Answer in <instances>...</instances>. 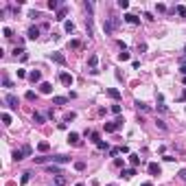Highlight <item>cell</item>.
Here are the masks:
<instances>
[{
  "instance_id": "cell-1",
  "label": "cell",
  "mask_w": 186,
  "mask_h": 186,
  "mask_svg": "<svg viewBox=\"0 0 186 186\" xmlns=\"http://www.w3.org/2000/svg\"><path fill=\"white\" fill-rule=\"evenodd\" d=\"M118 24H121V20H118V18H107L105 22H103V31H105V35H112L114 31L118 29Z\"/></svg>"
},
{
  "instance_id": "cell-2",
  "label": "cell",
  "mask_w": 186,
  "mask_h": 186,
  "mask_svg": "<svg viewBox=\"0 0 186 186\" xmlns=\"http://www.w3.org/2000/svg\"><path fill=\"white\" fill-rule=\"evenodd\" d=\"M123 123H125V121H123L121 116H118L116 121H112V123H105V132H107V134H114V132H118V129L123 127Z\"/></svg>"
},
{
  "instance_id": "cell-3",
  "label": "cell",
  "mask_w": 186,
  "mask_h": 186,
  "mask_svg": "<svg viewBox=\"0 0 186 186\" xmlns=\"http://www.w3.org/2000/svg\"><path fill=\"white\" fill-rule=\"evenodd\" d=\"M5 103L9 105L11 110H18V105H20V99L15 96V94H7V96H5Z\"/></svg>"
},
{
  "instance_id": "cell-4",
  "label": "cell",
  "mask_w": 186,
  "mask_h": 186,
  "mask_svg": "<svg viewBox=\"0 0 186 186\" xmlns=\"http://www.w3.org/2000/svg\"><path fill=\"white\" fill-rule=\"evenodd\" d=\"M59 81H61L64 85H68V88H70V85L74 83V77H72L70 72H61V74H59Z\"/></svg>"
},
{
  "instance_id": "cell-5",
  "label": "cell",
  "mask_w": 186,
  "mask_h": 186,
  "mask_svg": "<svg viewBox=\"0 0 186 186\" xmlns=\"http://www.w3.org/2000/svg\"><path fill=\"white\" fill-rule=\"evenodd\" d=\"M68 145H72V147H81V138H79V134H74V132L68 134Z\"/></svg>"
},
{
  "instance_id": "cell-6",
  "label": "cell",
  "mask_w": 186,
  "mask_h": 186,
  "mask_svg": "<svg viewBox=\"0 0 186 186\" xmlns=\"http://www.w3.org/2000/svg\"><path fill=\"white\" fill-rule=\"evenodd\" d=\"M147 171H149V175H160V173H162V169H160V164H158V162H149Z\"/></svg>"
},
{
  "instance_id": "cell-7",
  "label": "cell",
  "mask_w": 186,
  "mask_h": 186,
  "mask_svg": "<svg viewBox=\"0 0 186 186\" xmlns=\"http://www.w3.org/2000/svg\"><path fill=\"white\" fill-rule=\"evenodd\" d=\"M50 59H53L55 64H59V66H66V57L61 53H50Z\"/></svg>"
},
{
  "instance_id": "cell-8",
  "label": "cell",
  "mask_w": 186,
  "mask_h": 186,
  "mask_svg": "<svg viewBox=\"0 0 186 186\" xmlns=\"http://www.w3.org/2000/svg\"><path fill=\"white\" fill-rule=\"evenodd\" d=\"M29 81L31 83H39V81H42V72H39V70H31L29 72Z\"/></svg>"
},
{
  "instance_id": "cell-9",
  "label": "cell",
  "mask_w": 186,
  "mask_h": 186,
  "mask_svg": "<svg viewBox=\"0 0 186 186\" xmlns=\"http://www.w3.org/2000/svg\"><path fill=\"white\" fill-rule=\"evenodd\" d=\"M125 22H127V24H132V26H138V24H140V18H138V15H134V13H127V15H125Z\"/></svg>"
},
{
  "instance_id": "cell-10",
  "label": "cell",
  "mask_w": 186,
  "mask_h": 186,
  "mask_svg": "<svg viewBox=\"0 0 186 186\" xmlns=\"http://www.w3.org/2000/svg\"><path fill=\"white\" fill-rule=\"evenodd\" d=\"M66 13H68V7H61V9L55 13L53 20H57V22H64V20H66Z\"/></svg>"
},
{
  "instance_id": "cell-11",
  "label": "cell",
  "mask_w": 186,
  "mask_h": 186,
  "mask_svg": "<svg viewBox=\"0 0 186 186\" xmlns=\"http://www.w3.org/2000/svg\"><path fill=\"white\" fill-rule=\"evenodd\" d=\"M39 92H42V94H50V92H53V83L42 81V83H39Z\"/></svg>"
},
{
  "instance_id": "cell-12",
  "label": "cell",
  "mask_w": 186,
  "mask_h": 186,
  "mask_svg": "<svg viewBox=\"0 0 186 186\" xmlns=\"http://www.w3.org/2000/svg\"><path fill=\"white\" fill-rule=\"evenodd\" d=\"M107 96L110 99H114V101H121V90H116V88H107Z\"/></svg>"
},
{
  "instance_id": "cell-13",
  "label": "cell",
  "mask_w": 186,
  "mask_h": 186,
  "mask_svg": "<svg viewBox=\"0 0 186 186\" xmlns=\"http://www.w3.org/2000/svg\"><path fill=\"white\" fill-rule=\"evenodd\" d=\"M50 162L53 164H66V162H70V156H55L50 158Z\"/></svg>"
},
{
  "instance_id": "cell-14",
  "label": "cell",
  "mask_w": 186,
  "mask_h": 186,
  "mask_svg": "<svg viewBox=\"0 0 186 186\" xmlns=\"http://www.w3.org/2000/svg\"><path fill=\"white\" fill-rule=\"evenodd\" d=\"M96 64H99V57L92 53V55L88 57V66H90V70H99V68H96Z\"/></svg>"
},
{
  "instance_id": "cell-15",
  "label": "cell",
  "mask_w": 186,
  "mask_h": 186,
  "mask_svg": "<svg viewBox=\"0 0 186 186\" xmlns=\"http://www.w3.org/2000/svg\"><path fill=\"white\" fill-rule=\"evenodd\" d=\"M26 37H29V39H37L39 37V26H31L29 33H26Z\"/></svg>"
},
{
  "instance_id": "cell-16",
  "label": "cell",
  "mask_w": 186,
  "mask_h": 186,
  "mask_svg": "<svg viewBox=\"0 0 186 186\" xmlns=\"http://www.w3.org/2000/svg\"><path fill=\"white\" fill-rule=\"evenodd\" d=\"M125 180H132L134 175H136V169H123V173H121Z\"/></svg>"
},
{
  "instance_id": "cell-17",
  "label": "cell",
  "mask_w": 186,
  "mask_h": 186,
  "mask_svg": "<svg viewBox=\"0 0 186 186\" xmlns=\"http://www.w3.org/2000/svg\"><path fill=\"white\" fill-rule=\"evenodd\" d=\"M46 118H44V114H39V112H33V123L35 125H42Z\"/></svg>"
},
{
  "instance_id": "cell-18",
  "label": "cell",
  "mask_w": 186,
  "mask_h": 186,
  "mask_svg": "<svg viewBox=\"0 0 186 186\" xmlns=\"http://www.w3.org/2000/svg\"><path fill=\"white\" fill-rule=\"evenodd\" d=\"M68 96H53V105H66Z\"/></svg>"
},
{
  "instance_id": "cell-19",
  "label": "cell",
  "mask_w": 186,
  "mask_h": 186,
  "mask_svg": "<svg viewBox=\"0 0 186 186\" xmlns=\"http://www.w3.org/2000/svg\"><path fill=\"white\" fill-rule=\"evenodd\" d=\"M37 149H39V151H42V153H46V151H48V149H50V145H48V142H46V140H42V142H39V145H37Z\"/></svg>"
},
{
  "instance_id": "cell-20",
  "label": "cell",
  "mask_w": 186,
  "mask_h": 186,
  "mask_svg": "<svg viewBox=\"0 0 186 186\" xmlns=\"http://www.w3.org/2000/svg\"><path fill=\"white\" fill-rule=\"evenodd\" d=\"M13 160H15V162L24 160V153H22V149H15V151H13Z\"/></svg>"
},
{
  "instance_id": "cell-21",
  "label": "cell",
  "mask_w": 186,
  "mask_h": 186,
  "mask_svg": "<svg viewBox=\"0 0 186 186\" xmlns=\"http://www.w3.org/2000/svg\"><path fill=\"white\" fill-rule=\"evenodd\" d=\"M48 173H55V175H64V173H61V169H59L57 164H50V167H48Z\"/></svg>"
},
{
  "instance_id": "cell-22",
  "label": "cell",
  "mask_w": 186,
  "mask_h": 186,
  "mask_svg": "<svg viewBox=\"0 0 186 186\" xmlns=\"http://www.w3.org/2000/svg\"><path fill=\"white\" fill-rule=\"evenodd\" d=\"M136 110H138V112H149V105H145V103L136 101Z\"/></svg>"
},
{
  "instance_id": "cell-23",
  "label": "cell",
  "mask_w": 186,
  "mask_h": 186,
  "mask_svg": "<svg viewBox=\"0 0 186 186\" xmlns=\"http://www.w3.org/2000/svg\"><path fill=\"white\" fill-rule=\"evenodd\" d=\"M129 162H132V164H134V169H136L138 164H140V158H138L136 153H132V156H129Z\"/></svg>"
},
{
  "instance_id": "cell-24",
  "label": "cell",
  "mask_w": 186,
  "mask_h": 186,
  "mask_svg": "<svg viewBox=\"0 0 186 186\" xmlns=\"http://www.w3.org/2000/svg\"><path fill=\"white\" fill-rule=\"evenodd\" d=\"M48 9H50V11H55V9L59 11L61 7H59V2H57V0H48Z\"/></svg>"
},
{
  "instance_id": "cell-25",
  "label": "cell",
  "mask_w": 186,
  "mask_h": 186,
  "mask_svg": "<svg viewBox=\"0 0 186 186\" xmlns=\"http://www.w3.org/2000/svg\"><path fill=\"white\" fill-rule=\"evenodd\" d=\"M48 160H50V158H46V156H42V158H33V162H35V164H46Z\"/></svg>"
},
{
  "instance_id": "cell-26",
  "label": "cell",
  "mask_w": 186,
  "mask_h": 186,
  "mask_svg": "<svg viewBox=\"0 0 186 186\" xmlns=\"http://www.w3.org/2000/svg\"><path fill=\"white\" fill-rule=\"evenodd\" d=\"M66 184V177L64 175H57V177H55V186H64Z\"/></svg>"
},
{
  "instance_id": "cell-27",
  "label": "cell",
  "mask_w": 186,
  "mask_h": 186,
  "mask_svg": "<svg viewBox=\"0 0 186 186\" xmlns=\"http://www.w3.org/2000/svg\"><path fill=\"white\" fill-rule=\"evenodd\" d=\"M64 29L68 31V33H72V31H74V24L70 22V20H66V22H64Z\"/></svg>"
},
{
  "instance_id": "cell-28",
  "label": "cell",
  "mask_w": 186,
  "mask_h": 186,
  "mask_svg": "<svg viewBox=\"0 0 186 186\" xmlns=\"http://www.w3.org/2000/svg\"><path fill=\"white\" fill-rule=\"evenodd\" d=\"M2 35H5L7 39H11V37H13V31H11L9 26H5V29H2Z\"/></svg>"
},
{
  "instance_id": "cell-29",
  "label": "cell",
  "mask_w": 186,
  "mask_h": 186,
  "mask_svg": "<svg viewBox=\"0 0 186 186\" xmlns=\"http://www.w3.org/2000/svg\"><path fill=\"white\" fill-rule=\"evenodd\" d=\"M74 169H77V171H85V162H83V160L74 162Z\"/></svg>"
},
{
  "instance_id": "cell-30",
  "label": "cell",
  "mask_w": 186,
  "mask_h": 186,
  "mask_svg": "<svg viewBox=\"0 0 186 186\" xmlns=\"http://www.w3.org/2000/svg\"><path fill=\"white\" fill-rule=\"evenodd\" d=\"M90 138H92V142H101V136H99V132H90Z\"/></svg>"
},
{
  "instance_id": "cell-31",
  "label": "cell",
  "mask_w": 186,
  "mask_h": 186,
  "mask_svg": "<svg viewBox=\"0 0 186 186\" xmlns=\"http://www.w3.org/2000/svg\"><path fill=\"white\" fill-rule=\"evenodd\" d=\"M96 147H99V149H101V151H110V149H112V147H110V145H107V142H103V140H101V142H99Z\"/></svg>"
},
{
  "instance_id": "cell-32",
  "label": "cell",
  "mask_w": 186,
  "mask_h": 186,
  "mask_svg": "<svg viewBox=\"0 0 186 186\" xmlns=\"http://www.w3.org/2000/svg\"><path fill=\"white\" fill-rule=\"evenodd\" d=\"M31 180V173H22V177H20V184H29Z\"/></svg>"
},
{
  "instance_id": "cell-33",
  "label": "cell",
  "mask_w": 186,
  "mask_h": 186,
  "mask_svg": "<svg viewBox=\"0 0 186 186\" xmlns=\"http://www.w3.org/2000/svg\"><path fill=\"white\" fill-rule=\"evenodd\" d=\"M127 59H129V53H127V50L118 53V61H127Z\"/></svg>"
},
{
  "instance_id": "cell-34",
  "label": "cell",
  "mask_w": 186,
  "mask_h": 186,
  "mask_svg": "<svg viewBox=\"0 0 186 186\" xmlns=\"http://www.w3.org/2000/svg\"><path fill=\"white\" fill-rule=\"evenodd\" d=\"M24 96H26V101H35V99H37V94H35L33 90H29V92H26Z\"/></svg>"
},
{
  "instance_id": "cell-35",
  "label": "cell",
  "mask_w": 186,
  "mask_h": 186,
  "mask_svg": "<svg viewBox=\"0 0 186 186\" xmlns=\"http://www.w3.org/2000/svg\"><path fill=\"white\" fill-rule=\"evenodd\" d=\"M22 153H24V156H31V153H33V149H31V145H24V147H22Z\"/></svg>"
},
{
  "instance_id": "cell-36",
  "label": "cell",
  "mask_w": 186,
  "mask_h": 186,
  "mask_svg": "<svg viewBox=\"0 0 186 186\" xmlns=\"http://www.w3.org/2000/svg\"><path fill=\"white\" fill-rule=\"evenodd\" d=\"M2 123H5V125H11V116L7 112H2Z\"/></svg>"
},
{
  "instance_id": "cell-37",
  "label": "cell",
  "mask_w": 186,
  "mask_h": 186,
  "mask_svg": "<svg viewBox=\"0 0 186 186\" xmlns=\"http://www.w3.org/2000/svg\"><path fill=\"white\" fill-rule=\"evenodd\" d=\"M118 7L121 9H129V0H118Z\"/></svg>"
},
{
  "instance_id": "cell-38",
  "label": "cell",
  "mask_w": 186,
  "mask_h": 186,
  "mask_svg": "<svg viewBox=\"0 0 186 186\" xmlns=\"http://www.w3.org/2000/svg\"><path fill=\"white\" fill-rule=\"evenodd\" d=\"M114 167L123 169V167H125V160H121V158H116V160H114Z\"/></svg>"
},
{
  "instance_id": "cell-39",
  "label": "cell",
  "mask_w": 186,
  "mask_h": 186,
  "mask_svg": "<svg viewBox=\"0 0 186 186\" xmlns=\"http://www.w3.org/2000/svg\"><path fill=\"white\" fill-rule=\"evenodd\" d=\"M24 77H29V72L22 70V68H18V79H24Z\"/></svg>"
},
{
  "instance_id": "cell-40",
  "label": "cell",
  "mask_w": 186,
  "mask_h": 186,
  "mask_svg": "<svg viewBox=\"0 0 186 186\" xmlns=\"http://www.w3.org/2000/svg\"><path fill=\"white\" fill-rule=\"evenodd\" d=\"M74 118H77V114H74V112H68V114H66V123L74 121Z\"/></svg>"
},
{
  "instance_id": "cell-41",
  "label": "cell",
  "mask_w": 186,
  "mask_h": 186,
  "mask_svg": "<svg viewBox=\"0 0 186 186\" xmlns=\"http://www.w3.org/2000/svg\"><path fill=\"white\" fill-rule=\"evenodd\" d=\"M70 48H81V42H79V39H72V42H70Z\"/></svg>"
},
{
  "instance_id": "cell-42",
  "label": "cell",
  "mask_w": 186,
  "mask_h": 186,
  "mask_svg": "<svg viewBox=\"0 0 186 186\" xmlns=\"http://www.w3.org/2000/svg\"><path fill=\"white\" fill-rule=\"evenodd\" d=\"M2 85H5V88H13V83H11V81H9V79H7V77L2 79Z\"/></svg>"
},
{
  "instance_id": "cell-43",
  "label": "cell",
  "mask_w": 186,
  "mask_h": 186,
  "mask_svg": "<svg viewBox=\"0 0 186 186\" xmlns=\"http://www.w3.org/2000/svg\"><path fill=\"white\" fill-rule=\"evenodd\" d=\"M116 153H121V147H112L110 149V156H116Z\"/></svg>"
},
{
  "instance_id": "cell-44",
  "label": "cell",
  "mask_w": 186,
  "mask_h": 186,
  "mask_svg": "<svg viewBox=\"0 0 186 186\" xmlns=\"http://www.w3.org/2000/svg\"><path fill=\"white\" fill-rule=\"evenodd\" d=\"M175 11H177V13H180V15H186V7H182V5H180V7H177V9H175Z\"/></svg>"
},
{
  "instance_id": "cell-45",
  "label": "cell",
  "mask_w": 186,
  "mask_h": 186,
  "mask_svg": "<svg viewBox=\"0 0 186 186\" xmlns=\"http://www.w3.org/2000/svg\"><path fill=\"white\" fill-rule=\"evenodd\" d=\"M177 175H180V180H184V182H186V169H182V171L177 173Z\"/></svg>"
},
{
  "instance_id": "cell-46",
  "label": "cell",
  "mask_w": 186,
  "mask_h": 186,
  "mask_svg": "<svg viewBox=\"0 0 186 186\" xmlns=\"http://www.w3.org/2000/svg\"><path fill=\"white\" fill-rule=\"evenodd\" d=\"M156 9H158V13H164V11H167V7H164V5H158Z\"/></svg>"
},
{
  "instance_id": "cell-47",
  "label": "cell",
  "mask_w": 186,
  "mask_h": 186,
  "mask_svg": "<svg viewBox=\"0 0 186 186\" xmlns=\"http://www.w3.org/2000/svg\"><path fill=\"white\" fill-rule=\"evenodd\" d=\"M112 112L114 114H121V105H112Z\"/></svg>"
},
{
  "instance_id": "cell-48",
  "label": "cell",
  "mask_w": 186,
  "mask_h": 186,
  "mask_svg": "<svg viewBox=\"0 0 186 186\" xmlns=\"http://www.w3.org/2000/svg\"><path fill=\"white\" fill-rule=\"evenodd\" d=\"M180 72H182V74L186 77V66H182V68H180Z\"/></svg>"
},
{
  "instance_id": "cell-49",
  "label": "cell",
  "mask_w": 186,
  "mask_h": 186,
  "mask_svg": "<svg viewBox=\"0 0 186 186\" xmlns=\"http://www.w3.org/2000/svg\"><path fill=\"white\" fill-rule=\"evenodd\" d=\"M140 186H153V184H151V182H142Z\"/></svg>"
},
{
  "instance_id": "cell-50",
  "label": "cell",
  "mask_w": 186,
  "mask_h": 186,
  "mask_svg": "<svg viewBox=\"0 0 186 186\" xmlns=\"http://www.w3.org/2000/svg\"><path fill=\"white\" fill-rule=\"evenodd\" d=\"M182 101H186V90H184V92H182Z\"/></svg>"
},
{
  "instance_id": "cell-51",
  "label": "cell",
  "mask_w": 186,
  "mask_h": 186,
  "mask_svg": "<svg viewBox=\"0 0 186 186\" xmlns=\"http://www.w3.org/2000/svg\"><path fill=\"white\" fill-rule=\"evenodd\" d=\"M182 83H184V85H186V77H184V79H182Z\"/></svg>"
},
{
  "instance_id": "cell-52",
  "label": "cell",
  "mask_w": 186,
  "mask_h": 186,
  "mask_svg": "<svg viewBox=\"0 0 186 186\" xmlns=\"http://www.w3.org/2000/svg\"><path fill=\"white\" fill-rule=\"evenodd\" d=\"M74 186H85V184H81V182H79V184H74Z\"/></svg>"
},
{
  "instance_id": "cell-53",
  "label": "cell",
  "mask_w": 186,
  "mask_h": 186,
  "mask_svg": "<svg viewBox=\"0 0 186 186\" xmlns=\"http://www.w3.org/2000/svg\"><path fill=\"white\" fill-rule=\"evenodd\" d=\"M107 186H116V184H107Z\"/></svg>"
},
{
  "instance_id": "cell-54",
  "label": "cell",
  "mask_w": 186,
  "mask_h": 186,
  "mask_svg": "<svg viewBox=\"0 0 186 186\" xmlns=\"http://www.w3.org/2000/svg\"><path fill=\"white\" fill-rule=\"evenodd\" d=\"M184 53H186V46H184Z\"/></svg>"
}]
</instances>
